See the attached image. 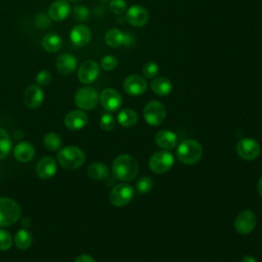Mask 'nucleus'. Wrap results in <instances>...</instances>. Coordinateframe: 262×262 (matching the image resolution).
<instances>
[{
    "instance_id": "1",
    "label": "nucleus",
    "mask_w": 262,
    "mask_h": 262,
    "mask_svg": "<svg viewBox=\"0 0 262 262\" xmlns=\"http://www.w3.org/2000/svg\"><path fill=\"white\" fill-rule=\"evenodd\" d=\"M139 171L136 159L130 155L118 156L112 165V173L116 179L122 181H132L135 179Z\"/></svg>"
},
{
    "instance_id": "2",
    "label": "nucleus",
    "mask_w": 262,
    "mask_h": 262,
    "mask_svg": "<svg viewBox=\"0 0 262 262\" xmlns=\"http://www.w3.org/2000/svg\"><path fill=\"white\" fill-rule=\"evenodd\" d=\"M177 159L186 165L198 163L203 156V147L201 143L194 139H185L177 147Z\"/></svg>"
},
{
    "instance_id": "3",
    "label": "nucleus",
    "mask_w": 262,
    "mask_h": 262,
    "mask_svg": "<svg viewBox=\"0 0 262 262\" xmlns=\"http://www.w3.org/2000/svg\"><path fill=\"white\" fill-rule=\"evenodd\" d=\"M57 161L66 169H77L84 164L85 154L78 146H66L58 151Z\"/></svg>"
},
{
    "instance_id": "4",
    "label": "nucleus",
    "mask_w": 262,
    "mask_h": 262,
    "mask_svg": "<svg viewBox=\"0 0 262 262\" xmlns=\"http://www.w3.org/2000/svg\"><path fill=\"white\" fill-rule=\"evenodd\" d=\"M19 205L12 199L0 198V227L14 224L20 217Z\"/></svg>"
},
{
    "instance_id": "5",
    "label": "nucleus",
    "mask_w": 262,
    "mask_h": 262,
    "mask_svg": "<svg viewBox=\"0 0 262 262\" xmlns=\"http://www.w3.org/2000/svg\"><path fill=\"white\" fill-rule=\"evenodd\" d=\"M173 164L174 156L166 149L155 151L148 161L149 169L157 174L166 173L171 169Z\"/></svg>"
},
{
    "instance_id": "6",
    "label": "nucleus",
    "mask_w": 262,
    "mask_h": 262,
    "mask_svg": "<svg viewBox=\"0 0 262 262\" xmlns=\"http://www.w3.org/2000/svg\"><path fill=\"white\" fill-rule=\"evenodd\" d=\"M166 114L165 105L158 100L147 102L143 108V118L150 126L161 125L166 119Z\"/></svg>"
},
{
    "instance_id": "7",
    "label": "nucleus",
    "mask_w": 262,
    "mask_h": 262,
    "mask_svg": "<svg viewBox=\"0 0 262 262\" xmlns=\"http://www.w3.org/2000/svg\"><path fill=\"white\" fill-rule=\"evenodd\" d=\"M108 198L115 207L126 206L134 198V188L130 184L119 183L112 188Z\"/></svg>"
},
{
    "instance_id": "8",
    "label": "nucleus",
    "mask_w": 262,
    "mask_h": 262,
    "mask_svg": "<svg viewBox=\"0 0 262 262\" xmlns=\"http://www.w3.org/2000/svg\"><path fill=\"white\" fill-rule=\"evenodd\" d=\"M99 100L97 91L92 87H82L75 94V102L78 107L84 111L94 108Z\"/></svg>"
},
{
    "instance_id": "9",
    "label": "nucleus",
    "mask_w": 262,
    "mask_h": 262,
    "mask_svg": "<svg viewBox=\"0 0 262 262\" xmlns=\"http://www.w3.org/2000/svg\"><path fill=\"white\" fill-rule=\"evenodd\" d=\"M256 223L257 218L255 213L251 210H243L235 218L234 227L239 234L247 235L254 230Z\"/></svg>"
},
{
    "instance_id": "10",
    "label": "nucleus",
    "mask_w": 262,
    "mask_h": 262,
    "mask_svg": "<svg viewBox=\"0 0 262 262\" xmlns=\"http://www.w3.org/2000/svg\"><path fill=\"white\" fill-rule=\"evenodd\" d=\"M236 152L245 161H253L260 155V145L253 138H243L236 143Z\"/></svg>"
},
{
    "instance_id": "11",
    "label": "nucleus",
    "mask_w": 262,
    "mask_h": 262,
    "mask_svg": "<svg viewBox=\"0 0 262 262\" xmlns=\"http://www.w3.org/2000/svg\"><path fill=\"white\" fill-rule=\"evenodd\" d=\"M124 91L131 96H139L147 89V82L143 76L130 75L123 82Z\"/></svg>"
},
{
    "instance_id": "12",
    "label": "nucleus",
    "mask_w": 262,
    "mask_h": 262,
    "mask_svg": "<svg viewBox=\"0 0 262 262\" xmlns=\"http://www.w3.org/2000/svg\"><path fill=\"white\" fill-rule=\"evenodd\" d=\"M100 66L94 60H85L81 63L78 70V79L83 84L94 82L99 76Z\"/></svg>"
},
{
    "instance_id": "13",
    "label": "nucleus",
    "mask_w": 262,
    "mask_h": 262,
    "mask_svg": "<svg viewBox=\"0 0 262 262\" xmlns=\"http://www.w3.org/2000/svg\"><path fill=\"white\" fill-rule=\"evenodd\" d=\"M99 101L107 112H116L122 105V96L114 88H105L99 95Z\"/></svg>"
},
{
    "instance_id": "14",
    "label": "nucleus",
    "mask_w": 262,
    "mask_h": 262,
    "mask_svg": "<svg viewBox=\"0 0 262 262\" xmlns=\"http://www.w3.org/2000/svg\"><path fill=\"white\" fill-rule=\"evenodd\" d=\"M126 19L134 27H143L148 21V11L141 5H132L127 9Z\"/></svg>"
},
{
    "instance_id": "15",
    "label": "nucleus",
    "mask_w": 262,
    "mask_h": 262,
    "mask_svg": "<svg viewBox=\"0 0 262 262\" xmlns=\"http://www.w3.org/2000/svg\"><path fill=\"white\" fill-rule=\"evenodd\" d=\"M72 11V7L67 0H56L52 2L48 8V16L50 19L60 21L66 19Z\"/></svg>"
},
{
    "instance_id": "16",
    "label": "nucleus",
    "mask_w": 262,
    "mask_h": 262,
    "mask_svg": "<svg viewBox=\"0 0 262 262\" xmlns=\"http://www.w3.org/2000/svg\"><path fill=\"white\" fill-rule=\"evenodd\" d=\"M44 93L40 86L30 85L24 92V102L30 108H38L42 105Z\"/></svg>"
},
{
    "instance_id": "17",
    "label": "nucleus",
    "mask_w": 262,
    "mask_h": 262,
    "mask_svg": "<svg viewBox=\"0 0 262 262\" xmlns=\"http://www.w3.org/2000/svg\"><path fill=\"white\" fill-rule=\"evenodd\" d=\"M88 123V116L85 112L74 110L64 117V125L70 130H80Z\"/></svg>"
},
{
    "instance_id": "18",
    "label": "nucleus",
    "mask_w": 262,
    "mask_h": 262,
    "mask_svg": "<svg viewBox=\"0 0 262 262\" xmlns=\"http://www.w3.org/2000/svg\"><path fill=\"white\" fill-rule=\"evenodd\" d=\"M70 39L76 46H85L91 40V31L84 25H77L71 30Z\"/></svg>"
},
{
    "instance_id": "19",
    "label": "nucleus",
    "mask_w": 262,
    "mask_h": 262,
    "mask_svg": "<svg viewBox=\"0 0 262 262\" xmlns=\"http://www.w3.org/2000/svg\"><path fill=\"white\" fill-rule=\"evenodd\" d=\"M78 66V61L75 55L71 53L60 54L55 60V67L57 71L62 75L72 74Z\"/></svg>"
},
{
    "instance_id": "20",
    "label": "nucleus",
    "mask_w": 262,
    "mask_h": 262,
    "mask_svg": "<svg viewBox=\"0 0 262 262\" xmlns=\"http://www.w3.org/2000/svg\"><path fill=\"white\" fill-rule=\"evenodd\" d=\"M36 173L42 179H49L56 173V162L52 157L42 158L37 166Z\"/></svg>"
},
{
    "instance_id": "21",
    "label": "nucleus",
    "mask_w": 262,
    "mask_h": 262,
    "mask_svg": "<svg viewBox=\"0 0 262 262\" xmlns=\"http://www.w3.org/2000/svg\"><path fill=\"white\" fill-rule=\"evenodd\" d=\"M156 144L166 150L172 149L177 144V136L173 131L170 130H160L155 136Z\"/></svg>"
},
{
    "instance_id": "22",
    "label": "nucleus",
    "mask_w": 262,
    "mask_h": 262,
    "mask_svg": "<svg viewBox=\"0 0 262 262\" xmlns=\"http://www.w3.org/2000/svg\"><path fill=\"white\" fill-rule=\"evenodd\" d=\"M14 157L18 162L28 163L30 162L35 156V148L34 146L28 141H21L16 144L14 147Z\"/></svg>"
},
{
    "instance_id": "23",
    "label": "nucleus",
    "mask_w": 262,
    "mask_h": 262,
    "mask_svg": "<svg viewBox=\"0 0 262 262\" xmlns=\"http://www.w3.org/2000/svg\"><path fill=\"white\" fill-rule=\"evenodd\" d=\"M150 88L156 94L160 96H166L172 92L173 85L168 78L158 77L150 82Z\"/></svg>"
},
{
    "instance_id": "24",
    "label": "nucleus",
    "mask_w": 262,
    "mask_h": 262,
    "mask_svg": "<svg viewBox=\"0 0 262 262\" xmlns=\"http://www.w3.org/2000/svg\"><path fill=\"white\" fill-rule=\"evenodd\" d=\"M87 174L90 178H92L94 180H102L108 176L110 169L105 164L95 162V163H92L91 165H89V167L87 169Z\"/></svg>"
},
{
    "instance_id": "25",
    "label": "nucleus",
    "mask_w": 262,
    "mask_h": 262,
    "mask_svg": "<svg viewBox=\"0 0 262 262\" xmlns=\"http://www.w3.org/2000/svg\"><path fill=\"white\" fill-rule=\"evenodd\" d=\"M138 116L135 111L131 108H124L118 114V122L124 128H131L136 125Z\"/></svg>"
},
{
    "instance_id": "26",
    "label": "nucleus",
    "mask_w": 262,
    "mask_h": 262,
    "mask_svg": "<svg viewBox=\"0 0 262 262\" xmlns=\"http://www.w3.org/2000/svg\"><path fill=\"white\" fill-rule=\"evenodd\" d=\"M62 45V40L59 35L55 33H49L45 35L42 39V46L48 52H56L60 49Z\"/></svg>"
},
{
    "instance_id": "27",
    "label": "nucleus",
    "mask_w": 262,
    "mask_h": 262,
    "mask_svg": "<svg viewBox=\"0 0 262 262\" xmlns=\"http://www.w3.org/2000/svg\"><path fill=\"white\" fill-rule=\"evenodd\" d=\"M105 43L111 47H119L123 45L124 33L119 29H110L104 35Z\"/></svg>"
},
{
    "instance_id": "28",
    "label": "nucleus",
    "mask_w": 262,
    "mask_h": 262,
    "mask_svg": "<svg viewBox=\"0 0 262 262\" xmlns=\"http://www.w3.org/2000/svg\"><path fill=\"white\" fill-rule=\"evenodd\" d=\"M33 241L32 233L27 229H19L14 235V243L15 246L19 250H27Z\"/></svg>"
},
{
    "instance_id": "29",
    "label": "nucleus",
    "mask_w": 262,
    "mask_h": 262,
    "mask_svg": "<svg viewBox=\"0 0 262 262\" xmlns=\"http://www.w3.org/2000/svg\"><path fill=\"white\" fill-rule=\"evenodd\" d=\"M44 145L48 150L51 151H55L58 150L61 146V138L58 134L54 133V132H50L47 133L44 137Z\"/></svg>"
},
{
    "instance_id": "30",
    "label": "nucleus",
    "mask_w": 262,
    "mask_h": 262,
    "mask_svg": "<svg viewBox=\"0 0 262 262\" xmlns=\"http://www.w3.org/2000/svg\"><path fill=\"white\" fill-rule=\"evenodd\" d=\"M11 148V139L8 133L0 128V160L5 158Z\"/></svg>"
},
{
    "instance_id": "31",
    "label": "nucleus",
    "mask_w": 262,
    "mask_h": 262,
    "mask_svg": "<svg viewBox=\"0 0 262 262\" xmlns=\"http://www.w3.org/2000/svg\"><path fill=\"white\" fill-rule=\"evenodd\" d=\"M152 187V179L149 176L140 177L135 184V188L139 193H147Z\"/></svg>"
},
{
    "instance_id": "32",
    "label": "nucleus",
    "mask_w": 262,
    "mask_h": 262,
    "mask_svg": "<svg viewBox=\"0 0 262 262\" xmlns=\"http://www.w3.org/2000/svg\"><path fill=\"white\" fill-rule=\"evenodd\" d=\"M160 72V67L157 62L155 61H147L143 68H142V74L143 77L147 78V79H151L155 78Z\"/></svg>"
},
{
    "instance_id": "33",
    "label": "nucleus",
    "mask_w": 262,
    "mask_h": 262,
    "mask_svg": "<svg viewBox=\"0 0 262 262\" xmlns=\"http://www.w3.org/2000/svg\"><path fill=\"white\" fill-rule=\"evenodd\" d=\"M110 9L113 13L117 15L123 14L127 9V3L125 0H111Z\"/></svg>"
},
{
    "instance_id": "34",
    "label": "nucleus",
    "mask_w": 262,
    "mask_h": 262,
    "mask_svg": "<svg viewBox=\"0 0 262 262\" xmlns=\"http://www.w3.org/2000/svg\"><path fill=\"white\" fill-rule=\"evenodd\" d=\"M118 64V59L114 55H105L100 60V68L104 71H113Z\"/></svg>"
},
{
    "instance_id": "35",
    "label": "nucleus",
    "mask_w": 262,
    "mask_h": 262,
    "mask_svg": "<svg viewBox=\"0 0 262 262\" xmlns=\"http://www.w3.org/2000/svg\"><path fill=\"white\" fill-rule=\"evenodd\" d=\"M99 125L100 128L104 131H111L114 129L115 125H116V121L115 118L111 115V114H104L103 116H101L100 121H99Z\"/></svg>"
},
{
    "instance_id": "36",
    "label": "nucleus",
    "mask_w": 262,
    "mask_h": 262,
    "mask_svg": "<svg viewBox=\"0 0 262 262\" xmlns=\"http://www.w3.org/2000/svg\"><path fill=\"white\" fill-rule=\"evenodd\" d=\"M12 246V237L10 233L4 229H0V250L6 251Z\"/></svg>"
},
{
    "instance_id": "37",
    "label": "nucleus",
    "mask_w": 262,
    "mask_h": 262,
    "mask_svg": "<svg viewBox=\"0 0 262 262\" xmlns=\"http://www.w3.org/2000/svg\"><path fill=\"white\" fill-rule=\"evenodd\" d=\"M74 16L77 20H87L89 17V10L84 5H77L74 7Z\"/></svg>"
},
{
    "instance_id": "38",
    "label": "nucleus",
    "mask_w": 262,
    "mask_h": 262,
    "mask_svg": "<svg viewBox=\"0 0 262 262\" xmlns=\"http://www.w3.org/2000/svg\"><path fill=\"white\" fill-rule=\"evenodd\" d=\"M36 82L38 86H47L51 82V73L47 70L40 71L36 76Z\"/></svg>"
},
{
    "instance_id": "39",
    "label": "nucleus",
    "mask_w": 262,
    "mask_h": 262,
    "mask_svg": "<svg viewBox=\"0 0 262 262\" xmlns=\"http://www.w3.org/2000/svg\"><path fill=\"white\" fill-rule=\"evenodd\" d=\"M35 24L38 28L45 29L50 25V17L48 16V14L39 13L35 18Z\"/></svg>"
},
{
    "instance_id": "40",
    "label": "nucleus",
    "mask_w": 262,
    "mask_h": 262,
    "mask_svg": "<svg viewBox=\"0 0 262 262\" xmlns=\"http://www.w3.org/2000/svg\"><path fill=\"white\" fill-rule=\"evenodd\" d=\"M75 262H96L94 260L93 257H91L90 255H86V254H83V255H80L79 257L76 258Z\"/></svg>"
},
{
    "instance_id": "41",
    "label": "nucleus",
    "mask_w": 262,
    "mask_h": 262,
    "mask_svg": "<svg viewBox=\"0 0 262 262\" xmlns=\"http://www.w3.org/2000/svg\"><path fill=\"white\" fill-rule=\"evenodd\" d=\"M133 38H132V36L130 35V34H124V41H123V45H125V46H130V45H132L133 44Z\"/></svg>"
},
{
    "instance_id": "42",
    "label": "nucleus",
    "mask_w": 262,
    "mask_h": 262,
    "mask_svg": "<svg viewBox=\"0 0 262 262\" xmlns=\"http://www.w3.org/2000/svg\"><path fill=\"white\" fill-rule=\"evenodd\" d=\"M241 262H257V261H256V259H255L253 256H251V255H245V256L242 258Z\"/></svg>"
},
{
    "instance_id": "43",
    "label": "nucleus",
    "mask_w": 262,
    "mask_h": 262,
    "mask_svg": "<svg viewBox=\"0 0 262 262\" xmlns=\"http://www.w3.org/2000/svg\"><path fill=\"white\" fill-rule=\"evenodd\" d=\"M257 189H258V192L259 194L262 196V176L260 177L259 181H258V184H257Z\"/></svg>"
},
{
    "instance_id": "44",
    "label": "nucleus",
    "mask_w": 262,
    "mask_h": 262,
    "mask_svg": "<svg viewBox=\"0 0 262 262\" xmlns=\"http://www.w3.org/2000/svg\"><path fill=\"white\" fill-rule=\"evenodd\" d=\"M101 2H108V1H111V0H100Z\"/></svg>"
},
{
    "instance_id": "45",
    "label": "nucleus",
    "mask_w": 262,
    "mask_h": 262,
    "mask_svg": "<svg viewBox=\"0 0 262 262\" xmlns=\"http://www.w3.org/2000/svg\"><path fill=\"white\" fill-rule=\"evenodd\" d=\"M69 1H73V2H76V1H80V0H69Z\"/></svg>"
}]
</instances>
